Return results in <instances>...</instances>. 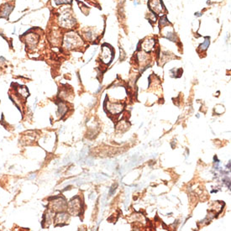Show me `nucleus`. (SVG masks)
<instances>
[{
  "mask_svg": "<svg viewBox=\"0 0 231 231\" xmlns=\"http://www.w3.org/2000/svg\"><path fill=\"white\" fill-rule=\"evenodd\" d=\"M83 45V41L77 34L74 32L66 33L64 37V47L66 49H73Z\"/></svg>",
  "mask_w": 231,
  "mask_h": 231,
  "instance_id": "f257e3e1",
  "label": "nucleus"
},
{
  "mask_svg": "<svg viewBox=\"0 0 231 231\" xmlns=\"http://www.w3.org/2000/svg\"><path fill=\"white\" fill-rule=\"evenodd\" d=\"M59 24L63 28L71 29L74 26L75 19L71 16V13L67 12V10H64L60 15Z\"/></svg>",
  "mask_w": 231,
  "mask_h": 231,
  "instance_id": "f03ea898",
  "label": "nucleus"
},
{
  "mask_svg": "<svg viewBox=\"0 0 231 231\" xmlns=\"http://www.w3.org/2000/svg\"><path fill=\"white\" fill-rule=\"evenodd\" d=\"M150 8L154 13H156V15H160V13L162 12L163 5L162 3L160 2V0H151L149 3Z\"/></svg>",
  "mask_w": 231,
  "mask_h": 231,
  "instance_id": "7ed1b4c3",
  "label": "nucleus"
},
{
  "mask_svg": "<svg viewBox=\"0 0 231 231\" xmlns=\"http://www.w3.org/2000/svg\"><path fill=\"white\" fill-rule=\"evenodd\" d=\"M38 39L39 36L36 34H34V33H30L29 34L28 36H26V43L27 45L30 46V48L34 47V46H36V44H37V42H38Z\"/></svg>",
  "mask_w": 231,
  "mask_h": 231,
  "instance_id": "20e7f679",
  "label": "nucleus"
},
{
  "mask_svg": "<svg viewBox=\"0 0 231 231\" xmlns=\"http://www.w3.org/2000/svg\"><path fill=\"white\" fill-rule=\"evenodd\" d=\"M13 9H14V6L9 3H7L3 7V9L1 10V13H0L1 16H3L4 18H8L10 15V13L13 11Z\"/></svg>",
  "mask_w": 231,
  "mask_h": 231,
  "instance_id": "39448f33",
  "label": "nucleus"
},
{
  "mask_svg": "<svg viewBox=\"0 0 231 231\" xmlns=\"http://www.w3.org/2000/svg\"><path fill=\"white\" fill-rule=\"evenodd\" d=\"M155 41L153 40H147L143 43V48L145 49L146 51H151V50L154 46Z\"/></svg>",
  "mask_w": 231,
  "mask_h": 231,
  "instance_id": "423d86ee",
  "label": "nucleus"
},
{
  "mask_svg": "<svg viewBox=\"0 0 231 231\" xmlns=\"http://www.w3.org/2000/svg\"><path fill=\"white\" fill-rule=\"evenodd\" d=\"M209 43H210V41H209V38H208V37H207V38L205 39L204 42H203V44L200 45V46H199V49H200L202 51H203V50H206L207 49V47H208V45H209Z\"/></svg>",
  "mask_w": 231,
  "mask_h": 231,
  "instance_id": "0eeeda50",
  "label": "nucleus"
},
{
  "mask_svg": "<svg viewBox=\"0 0 231 231\" xmlns=\"http://www.w3.org/2000/svg\"><path fill=\"white\" fill-rule=\"evenodd\" d=\"M71 0H55L56 5H62V4H67L71 3Z\"/></svg>",
  "mask_w": 231,
  "mask_h": 231,
  "instance_id": "6e6552de",
  "label": "nucleus"
}]
</instances>
